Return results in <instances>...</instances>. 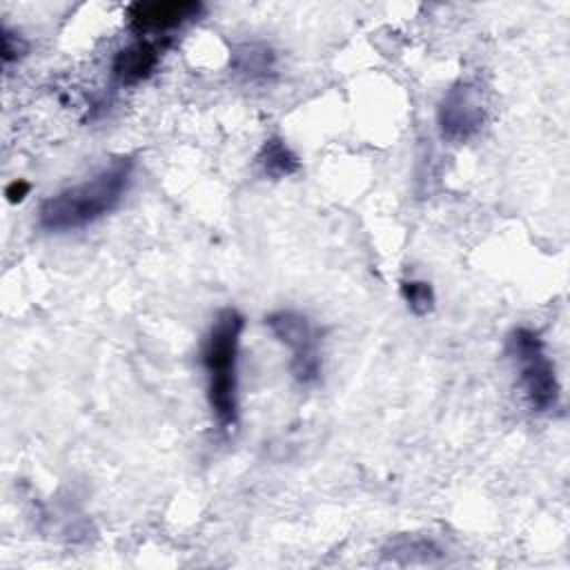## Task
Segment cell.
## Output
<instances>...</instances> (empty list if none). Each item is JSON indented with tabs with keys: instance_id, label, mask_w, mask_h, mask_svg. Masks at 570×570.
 I'll use <instances>...</instances> for the list:
<instances>
[{
	"instance_id": "obj_1",
	"label": "cell",
	"mask_w": 570,
	"mask_h": 570,
	"mask_svg": "<svg viewBox=\"0 0 570 570\" xmlns=\"http://www.w3.org/2000/svg\"><path fill=\"white\" fill-rule=\"evenodd\" d=\"M131 176L134 158H114L91 178L45 198L38 207V227L62 234L100 220L120 205L131 185Z\"/></svg>"
},
{
	"instance_id": "obj_2",
	"label": "cell",
	"mask_w": 570,
	"mask_h": 570,
	"mask_svg": "<svg viewBox=\"0 0 570 570\" xmlns=\"http://www.w3.org/2000/svg\"><path fill=\"white\" fill-rule=\"evenodd\" d=\"M243 327V314L234 307H225L216 314L203 343L207 401L223 430H234L238 423V350Z\"/></svg>"
},
{
	"instance_id": "obj_3",
	"label": "cell",
	"mask_w": 570,
	"mask_h": 570,
	"mask_svg": "<svg viewBox=\"0 0 570 570\" xmlns=\"http://www.w3.org/2000/svg\"><path fill=\"white\" fill-rule=\"evenodd\" d=\"M508 356L519 367L523 396L534 412H552L561 401V385L552 361L546 354L543 338L530 327H514L505 341Z\"/></svg>"
},
{
	"instance_id": "obj_4",
	"label": "cell",
	"mask_w": 570,
	"mask_h": 570,
	"mask_svg": "<svg viewBox=\"0 0 570 570\" xmlns=\"http://www.w3.org/2000/svg\"><path fill=\"white\" fill-rule=\"evenodd\" d=\"M269 332L289 347V372L301 385H312L321 379V332L301 312L278 309L265 316Z\"/></svg>"
},
{
	"instance_id": "obj_5",
	"label": "cell",
	"mask_w": 570,
	"mask_h": 570,
	"mask_svg": "<svg viewBox=\"0 0 570 570\" xmlns=\"http://www.w3.org/2000/svg\"><path fill=\"white\" fill-rule=\"evenodd\" d=\"M485 120L483 98L476 85L459 80L441 98L436 109L439 131L448 142L461 145L476 136Z\"/></svg>"
},
{
	"instance_id": "obj_6",
	"label": "cell",
	"mask_w": 570,
	"mask_h": 570,
	"mask_svg": "<svg viewBox=\"0 0 570 570\" xmlns=\"http://www.w3.org/2000/svg\"><path fill=\"white\" fill-rule=\"evenodd\" d=\"M205 7L194 0H156L134 2L127 7L129 27L142 36H160L196 20Z\"/></svg>"
},
{
	"instance_id": "obj_7",
	"label": "cell",
	"mask_w": 570,
	"mask_h": 570,
	"mask_svg": "<svg viewBox=\"0 0 570 570\" xmlns=\"http://www.w3.org/2000/svg\"><path fill=\"white\" fill-rule=\"evenodd\" d=\"M160 62V49L151 40H134L131 45L118 49L111 62V73L120 85H136L147 80Z\"/></svg>"
},
{
	"instance_id": "obj_8",
	"label": "cell",
	"mask_w": 570,
	"mask_h": 570,
	"mask_svg": "<svg viewBox=\"0 0 570 570\" xmlns=\"http://www.w3.org/2000/svg\"><path fill=\"white\" fill-rule=\"evenodd\" d=\"M256 165L263 171V176L272 180H283L294 176L301 169L298 156L292 151V147L281 138V136H269L258 154H256Z\"/></svg>"
},
{
	"instance_id": "obj_9",
	"label": "cell",
	"mask_w": 570,
	"mask_h": 570,
	"mask_svg": "<svg viewBox=\"0 0 570 570\" xmlns=\"http://www.w3.org/2000/svg\"><path fill=\"white\" fill-rule=\"evenodd\" d=\"M232 69L249 80L267 78L274 69V51L267 45L247 42L234 49L232 53Z\"/></svg>"
},
{
	"instance_id": "obj_10",
	"label": "cell",
	"mask_w": 570,
	"mask_h": 570,
	"mask_svg": "<svg viewBox=\"0 0 570 570\" xmlns=\"http://www.w3.org/2000/svg\"><path fill=\"white\" fill-rule=\"evenodd\" d=\"M441 548L432 541V539H423V537H410V534H401L396 539H392L385 548L383 554L390 557L392 561L399 563H414V561H423L430 563L436 557H441Z\"/></svg>"
},
{
	"instance_id": "obj_11",
	"label": "cell",
	"mask_w": 570,
	"mask_h": 570,
	"mask_svg": "<svg viewBox=\"0 0 570 570\" xmlns=\"http://www.w3.org/2000/svg\"><path fill=\"white\" fill-rule=\"evenodd\" d=\"M401 296L414 316H425L434 309V289L428 281H416V278L403 281Z\"/></svg>"
},
{
	"instance_id": "obj_12",
	"label": "cell",
	"mask_w": 570,
	"mask_h": 570,
	"mask_svg": "<svg viewBox=\"0 0 570 570\" xmlns=\"http://www.w3.org/2000/svg\"><path fill=\"white\" fill-rule=\"evenodd\" d=\"M24 51H27L24 38L20 33H13L11 29L2 27V60H4V65L22 58Z\"/></svg>"
},
{
	"instance_id": "obj_13",
	"label": "cell",
	"mask_w": 570,
	"mask_h": 570,
	"mask_svg": "<svg viewBox=\"0 0 570 570\" xmlns=\"http://www.w3.org/2000/svg\"><path fill=\"white\" fill-rule=\"evenodd\" d=\"M29 191H31V185L22 178H18L4 187V196L9 203H22L29 196Z\"/></svg>"
}]
</instances>
